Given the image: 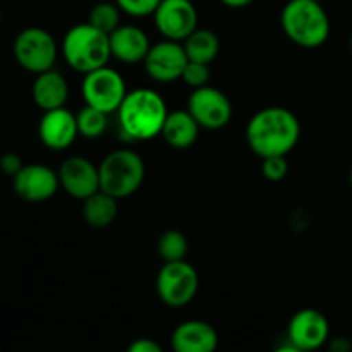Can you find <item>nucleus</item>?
I'll list each match as a JSON object with an SVG mask.
<instances>
[{"label": "nucleus", "mask_w": 352, "mask_h": 352, "mask_svg": "<svg viewBox=\"0 0 352 352\" xmlns=\"http://www.w3.org/2000/svg\"><path fill=\"white\" fill-rule=\"evenodd\" d=\"M301 138L299 119L285 107H267L254 113L246 127V141L260 158L287 157Z\"/></svg>", "instance_id": "nucleus-1"}, {"label": "nucleus", "mask_w": 352, "mask_h": 352, "mask_svg": "<svg viewBox=\"0 0 352 352\" xmlns=\"http://www.w3.org/2000/svg\"><path fill=\"white\" fill-rule=\"evenodd\" d=\"M117 116L124 136L133 141H146L162 133L168 110L160 93L150 88H138L127 91Z\"/></svg>", "instance_id": "nucleus-2"}, {"label": "nucleus", "mask_w": 352, "mask_h": 352, "mask_svg": "<svg viewBox=\"0 0 352 352\" xmlns=\"http://www.w3.org/2000/svg\"><path fill=\"white\" fill-rule=\"evenodd\" d=\"M285 36L305 48H318L329 40V14L318 0H289L280 14Z\"/></svg>", "instance_id": "nucleus-3"}, {"label": "nucleus", "mask_w": 352, "mask_h": 352, "mask_svg": "<svg viewBox=\"0 0 352 352\" xmlns=\"http://www.w3.org/2000/svg\"><path fill=\"white\" fill-rule=\"evenodd\" d=\"M60 50L65 62L82 74L103 67L112 57L109 34L89 23L72 26L62 40Z\"/></svg>", "instance_id": "nucleus-4"}, {"label": "nucleus", "mask_w": 352, "mask_h": 352, "mask_svg": "<svg viewBox=\"0 0 352 352\" xmlns=\"http://www.w3.org/2000/svg\"><path fill=\"white\" fill-rule=\"evenodd\" d=\"M100 189L113 198L124 199L134 195L144 181V162L136 151L116 150L98 165Z\"/></svg>", "instance_id": "nucleus-5"}, {"label": "nucleus", "mask_w": 352, "mask_h": 352, "mask_svg": "<svg viewBox=\"0 0 352 352\" xmlns=\"http://www.w3.org/2000/svg\"><path fill=\"white\" fill-rule=\"evenodd\" d=\"M12 52L21 67L40 74L54 69L58 47L55 38L43 28H26L14 40Z\"/></svg>", "instance_id": "nucleus-6"}, {"label": "nucleus", "mask_w": 352, "mask_h": 352, "mask_svg": "<svg viewBox=\"0 0 352 352\" xmlns=\"http://www.w3.org/2000/svg\"><path fill=\"white\" fill-rule=\"evenodd\" d=\"M199 277L186 260L165 261L157 275V294L170 308H182L195 299Z\"/></svg>", "instance_id": "nucleus-7"}, {"label": "nucleus", "mask_w": 352, "mask_h": 352, "mask_svg": "<svg viewBox=\"0 0 352 352\" xmlns=\"http://www.w3.org/2000/svg\"><path fill=\"white\" fill-rule=\"evenodd\" d=\"M81 91L86 105H91L107 113L117 112L127 95L124 78L109 65L86 72L82 78Z\"/></svg>", "instance_id": "nucleus-8"}, {"label": "nucleus", "mask_w": 352, "mask_h": 352, "mask_svg": "<svg viewBox=\"0 0 352 352\" xmlns=\"http://www.w3.org/2000/svg\"><path fill=\"white\" fill-rule=\"evenodd\" d=\"M188 110L205 129H222L232 119V103L227 95L213 86H201L191 93Z\"/></svg>", "instance_id": "nucleus-9"}, {"label": "nucleus", "mask_w": 352, "mask_h": 352, "mask_svg": "<svg viewBox=\"0 0 352 352\" xmlns=\"http://www.w3.org/2000/svg\"><path fill=\"white\" fill-rule=\"evenodd\" d=\"M153 19L157 30L167 40L184 41L198 28V12L191 0H162Z\"/></svg>", "instance_id": "nucleus-10"}, {"label": "nucleus", "mask_w": 352, "mask_h": 352, "mask_svg": "<svg viewBox=\"0 0 352 352\" xmlns=\"http://www.w3.org/2000/svg\"><path fill=\"white\" fill-rule=\"evenodd\" d=\"M143 62L151 79L158 82H174L182 78L189 58L181 41L165 38L160 43L151 45Z\"/></svg>", "instance_id": "nucleus-11"}, {"label": "nucleus", "mask_w": 352, "mask_h": 352, "mask_svg": "<svg viewBox=\"0 0 352 352\" xmlns=\"http://www.w3.org/2000/svg\"><path fill=\"white\" fill-rule=\"evenodd\" d=\"M329 320L318 309H299L289 322L287 337L296 351L320 349L329 340Z\"/></svg>", "instance_id": "nucleus-12"}, {"label": "nucleus", "mask_w": 352, "mask_h": 352, "mask_svg": "<svg viewBox=\"0 0 352 352\" xmlns=\"http://www.w3.org/2000/svg\"><path fill=\"white\" fill-rule=\"evenodd\" d=\"M12 181L16 195L30 203L47 201L60 188L57 172L41 164L24 165Z\"/></svg>", "instance_id": "nucleus-13"}, {"label": "nucleus", "mask_w": 352, "mask_h": 352, "mask_svg": "<svg viewBox=\"0 0 352 352\" xmlns=\"http://www.w3.org/2000/svg\"><path fill=\"white\" fill-rule=\"evenodd\" d=\"M60 188L76 199H86L100 189L98 167L85 157H69L57 170Z\"/></svg>", "instance_id": "nucleus-14"}, {"label": "nucleus", "mask_w": 352, "mask_h": 352, "mask_svg": "<svg viewBox=\"0 0 352 352\" xmlns=\"http://www.w3.org/2000/svg\"><path fill=\"white\" fill-rule=\"evenodd\" d=\"M79 134L76 113L65 107L45 110L38 124V136L41 143L54 151L67 150Z\"/></svg>", "instance_id": "nucleus-15"}, {"label": "nucleus", "mask_w": 352, "mask_h": 352, "mask_svg": "<svg viewBox=\"0 0 352 352\" xmlns=\"http://www.w3.org/2000/svg\"><path fill=\"white\" fill-rule=\"evenodd\" d=\"M170 342L177 352H212L219 346V333L203 320H188L175 327Z\"/></svg>", "instance_id": "nucleus-16"}, {"label": "nucleus", "mask_w": 352, "mask_h": 352, "mask_svg": "<svg viewBox=\"0 0 352 352\" xmlns=\"http://www.w3.org/2000/svg\"><path fill=\"white\" fill-rule=\"evenodd\" d=\"M109 38L112 57L120 62H126V64L143 62L151 47L148 34L141 28L133 26V24H120L117 30L109 34Z\"/></svg>", "instance_id": "nucleus-17"}, {"label": "nucleus", "mask_w": 352, "mask_h": 352, "mask_svg": "<svg viewBox=\"0 0 352 352\" xmlns=\"http://www.w3.org/2000/svg\"><path fill=\"white\" fill-rule=\"evenodd\" d=\"M34 103L38 109L52 110L58 107H65L69 98V85L60 72L48 69V71L36 74V79L31 88Z\"/></svg>", "instance_id": "nucleus-18"}, {"label": "nucleus", "mask_w": 352, "mask_h": 352, "mask_svg": "<svg viewBox=\"0 0 352 352\" xmlns=\"http://www.w3.org/2000/svg\"><path fill=\"white\" fill-rule=\"evenodd\" d=\"M199 127L201 126L189 110H175V112H168L160 134L168 146L175 150H186L196 143Z\"/></svg>", "instance_id": "nucleus-19"}, {"label": "nucleus", "mask_w": 352, "mask_h": 352, "mask_svg": "<svg viewBox=\"0 0 352 352\" xmlns=\"http://www.w3.org/2000/svg\"><path fill=\"white\" fill-rule=\"evenodd\" d=\"M117 201L119 199L113 198L109 192L102 191V189L82 199V217H85L86 223L95 227V229L109 227L119 213V203Z\"/></svg>", "instance_id": "nucleus-20"}, {"label": "nucleus", "mask_w": 352, "mask_h": 352, "mask_svg": "<svg viewBox=\"0 0 352 352\" xmlns=\"http://www.w3.org/2000/svg\"><path fill=\"white\" fill-rule=\"evenodd\" d=\"M184 50L189 60L210 64L219 55L220 40L212 30H198L196 28L184 40Z\"/></svg>", "instance_id": "nucleus-21"}, {"label": "nucleus", "mask_w": 352, "mask_h": 352, "mask_svg": "<svg viewBox=\"0 0 352 352\" xmlns=\"http://www.w3.org/2000/svg\"><path fill=\"white\" fill-rule=\"evenodd\" d=\"M109 113L102 112V110L95 109L91 105H85L78 113H76V119H78V129L79 134L88 140H95L100 138L107 131L109 126V119H107Z\"/></svg>", "instance_id": "nucleus-22"}, {"label": "nucleus", "mask_w": 352, "mask_h": 352, "mask_svg": "<svg viewBox=\"0 0 352 352\" xmlns=\"http://www.w3.org/2000/svg\"><path fill=\"white\" fill-rule=\"evenodd\" d=\"M158 254L164 261H179L186 260L188 254V239L184 234L177 229H168L158 239Z\"/></svg>", "instance_id": "nucleus-23"}, {"label": "nucleus", "mask_w": 352, "mask_h": 352, "mask_svg": "<svg viewBox=\"0 0 352 352\" xmlns=\"http://www.w3.org/2000/svg\"><path fill=\"white\" fill-rule=\"evenodd\" d=\"M88 23L96 30L110 34L120 26V7L116 2H100L89 10Z\"/></svg>", "instance_id": "nucleus-24"}, {"label": "nucleus", "mask_w": 352, "mask_h": 352, "mask_svg": "<svg viewBox=\"0 0 352 352\" xmlns=\"http://www.w3.org/2000/svg\"><path fill=\"white\" fill-rule=\"evenodd\" d=\"M261 172H263L265 179L272 182H278L282 179L287 177L289 174V162L285 155H275V157L261 158Z\"/></svg>", "instance_id": "nucleus-25"}, {"label": "nucleus", "mask_w": 352, "mask_h": 352, "mask_svg": "<svg viewBox=\"0 0 352 352\" xmlns=\"http://www.w3.org/2000/svg\"><path fill=\"white\" fill-rule=\"evenodd\" d=\"M182 81L191 88H201V86L208 85L210 81V67L208 64H201V62L189 60L186 64L184 72H182Z\"/></svg>", "instance_id": "nucleus-26"}, {"label": "nucleus", "mask_w": 352, "mask_h": 352, "mask_svg": "<svg viewBox=\"0 0 352 352\" xmlns=\"http://www.w3.org/2000/svg\"><path fill=\"white\" fill-rule=\"evenodd\" d=\"M162 0H116L120 10L134 17L153 16L155 9L158 7Z\"/></svg>", "instance_id": "nucleus-27"}, {"label": "nucleus", "mask_w": 352, "mask_h": 352, "mask_svg": "<svg viewBox=\"0 0 352 352\" xmlns=\"http://www.w3.org/2000/svg\"><path fill=\"white\" fill-rule=\"evenodd\" d=\"M23 167L24 165L23 162H21V157L16 153H6L0 158V170H2L3 174L10 175V177H14Z\"/></svg>", "instance_id": "nucleus-28"}, {"label": "nucleus", "mask_w": 352, "mask_h": 352, "mask_svg": "<svg viewBox=\"0 0 352 352\" xmlns=\"http://www.w3.org/2000/svg\"><path fill=\"white\" fill-rule=\"evenodd\" d=\"M129 352H160V346L153 339H138L129 346Z\"/></svg>", "instance_id": "nucleus-29"}, {"label": "nucleus", "mask_w": 352, "mask_h": 352, "mask_svg": "<svg viewBox=\"0 0 352 352\" xmlns=\"http://www.w3.org/2000/svg\"><path fill=\"white\" fill-rule=\"evenodd\" d=\"M220 2H222L223 6L230 7V9H243V7L250 6L254 0H220Z\"/></svg>", "instance_id": "nucleus-30"}, {"label": "nucleus", "mask_w": 352, "mask_h": 352, "mask_svg": "<svg viewBox=\"0 0 352 352\" xmlns=\"http://www.w3.org/2000/svg\"><path fill=\"white\" fill-rule=\"evenodd\" d=\"M332 349L342 352V351H349L351 346H349V342H347L346 339H336V342L332 344Z\"/></svg>", "instance_id": "nucleus-31"}, {"label": "nucleus", "mask_w": 352, "mask_h": 352, "mask_svg": "<svg viewBox=\"0 0 352 352\" xmlns=\"http://www.w3.org/2000/svg\"><path fill=\"white\" fill-rule=\"evenodd\" d=\"M349 45H351V52H352V34H351V41H349Z\"/></svg>", "instance_id": "nucleus-32"}, {"label": "nucleus", "mask_w": 352, "mask_h": 352, "mask_svg": "<svg viewBox=\"0 0 352 352\" xmlns=\"http://www.w3.org/2000/svg\"><path fill=\"white\" fill-rule=\"evenodd\" d=\"M349 179H351V184H352V168H351V174H349Z\"/></svg>", "instance_id": "nucleus-33"}, {"label": "nucleus", "mask_w": 352, "mask_h": 352, "mask_svg": "<svg viewBox=\"0 0 352 352\" xmlns=\"http://www.w3.org/2000/svg\"><path fill=\"white\" fill-rule=\"evenodd\" d=\"M0 23H2V14H0Z\"/></svg>", "instance_id": "nucleus-34"}]
</instances>
